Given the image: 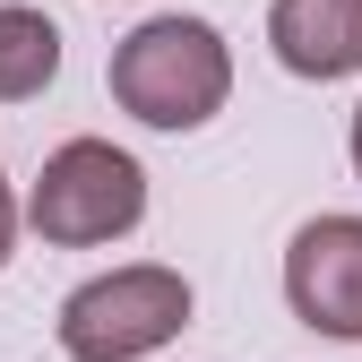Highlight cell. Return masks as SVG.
Here are the masks:
<instances>
[{"mask_svg":"<svg viewBox=\"0 0 362 362\" xmlns=\"http://www.w3.org/2000/svg\"><path fill=\"white\" fill-rule=\"evenodd\" d=\"M112 95L147 129H199L233 95V52L207 18H147L112 43Z\"/></svg>","mask_w":362,"mask_h":362,"instance_id":"obj_1","label":"cell"},{"mask_svg":"<svg viewBox=\"0 0 362 362\" xmlns=\"http://www.w3.org/2000/svg\"><path fill=\"white\" fill-rule=\"evenodd\" d=\"M190 328V276L181 267H112L61 302V354L69 362H139Z\"/></svg>","mask_w":362,"mask_h":362,"instance_id":"obj_3","label":"cell"},{"mask_svg":"<svg viewBox=\"0 0 362 362\" xmlns=\"http://www.w3.org/2000/svg\"><path fill=\"white\" fill-rule=\"evenodd\" d=\"M267 43L293 78H354L362 69V0H276L267 9Z\"/></svg>","mask_w":362,"mask_h":362,"instance_id":"obj_5","label":"cell"},{"mask_svg":"<svg viewBox=\"0 0 362 362\" xmlns=\"http://www.w3.org/2000/svg\"><path fill=\"white\" fill-rule=\"evenodd\" d=\"M354 173H362V104H354Z\"/></svg>","mask_w":362,"mask_h":362,"instance_id":"obj_8","label":"cell"},{"mask_svg":"<svg viewBox=\"0 0 362 362\" xmlns=\"http://www.w3.org/2000/svg\"><path fill=\"white\" fill-rule=\"evenodd\" d=\"M285 302L320 337H362V216H310L285 250Z\"/></svg>","mask_w":362,"mask_h":362,"instance_id":"obj_4","label":"cell"},{"mask_svg":"<svg viewBox=\"0 0 362 362\" xmlns=\"http://www.w3.org/2000/svg\"><path fill=\"white\" fill-rule=\"evenodd\" d=\"M61 78V26L43 9H0V104H26Z\"/></svg>","mask_w":362,"mask_h":362,"instance_id":"obj_6","label":"cell"},{"mask_svg":"<svg viewBox=\"0 0 362 362\" xmlns=\"http://www.w3.org/2000/svg\"><path fill=\"white\" fill-rule=\"evenodd\" d=\"M9 242H18V207H9V181H0V267H9Z\"/></svg>","mask_w":362,"mask_h":362,"instance_id":"obj_7","label":"cell"},{"mask_svg":"<svg viewBox=\"0 0 362 362\" xmlns=\"http://www.w3.org/2000/svg\"><path fill=\"white\" fill-rule=\"evenodd\" d=\"M147 216V173L139 156H121L112 139H69L43 156L35 190H26V224L61 250H95V242H121L129 224Z\"/></svg>","mask_w":362,"mask_h":362,"instance_id":"obj_2","label":"cell"}]
</instances>
